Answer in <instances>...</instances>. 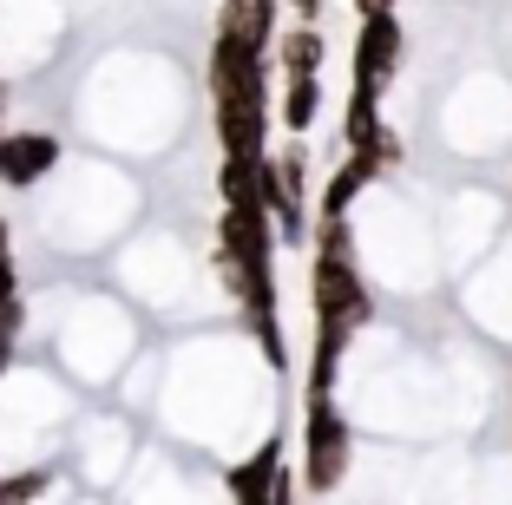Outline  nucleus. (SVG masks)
I'll return each mask as SVG.
<instances>
[{"mask_svg": "<svg viewBox=\"0 0 512 505\" xmlns=\"http://www.w3.org/2000/svg\"><path fill=\"white\" fill-rule=\"evenodd\" d=\"M348 460H355V427L335 407V394H309L302 407V486L309 499H329L348 479Z\"/></svg>", "mask_w": 512, "mask_h": 505, "instance_id": "obj_1", "label": "nucleus"}, {"mask_svg": "<svg viewBox=\"0 0 512 505\" xmlns=\"http://www.w3.org/2000/svg\"><path fill=\"white\" fill-rule=\"evenodd\" d=\"M401 53H407L401 20H394V14H368L362 33H355V86L381 99L388 79H394V66H401Z\"/></svg>", "mask_w": 512, "mask_h": 505, "instance_id": "obj_2", "label": "nucleus"}, {"mask_svg": "<svg viewBox=\"0 0 512 505\" xmlns=\"http://www.w3.org/2000/svg\"><path fill=\"white\" fill-rule=\"evenodd\" d=\"M53 164H60V138L53 132H0V184H7V191L46 184Z\"/></svg>", "mask_w": 512, "mask_h": 505, "instance_id": "obj_3", "label": "nucleus"}, {"mask_svg": "<svg viewBox=\"0 0 512 505\" xmlns=\"http://www.w3.org/2000/svg\"><path fill=\"white\" fill-rule=\"evenodd\" d=\"M217 138H224V158H270L263 138H270V99H217Z\"/></svg>", "mask_w": 512, "mask_h": 505, "instance_id": "obj_4", "label": "nucleus"}, {"mask_svg": "<svg viewBox=\"0 0 512 505\" xmlns=\"http://www.w3.org/2000/svg\"><path fill=\"white\" fill-rule=\"evenodd\" d=\"M263 92V53L243 40H211V105L217 99H256Z\"/></svg>", "mask_w": 512, "mask_h": 505, "instance_id": "obj_5", "label": "nucleus"}, {"mask_svg": "<svg viewBox=\"0 0 512 505\" xmlns=\"http://www.w3.org/2000/svg\"><path fill=\"white\" fill-rule=\"evenodd\" d=\"M276 473H283V440L256 446L250 460H237V466L224 473V492H230V505H270V492H276Z\"/></svg>", "mask_w": 512, "mask_h": 505, "instance_id": "obj_6", "label": "nucleus"}, {"mask_svg": "<svg viewBox=\"0 0 512 505\" xmlns=\"http://www.w3.org/2000/svg\"><path fill=\"white\" fill-rule=\"evenodd\" d=\"M217 33H224V40L256 46V53H270V40H276V0H224Z\"/></svg>", "mask_w": 512, "mask_h": 505, "instance_id": "obj_7", "label": "nucleus"}, {"mask_svg": "<svg viewBox=\"0 0 512 505\" xmlns=\"http://www.w3.org/2000/svg\"><path fill=\"white\" fill-rule=\"evenodd\" d=\"M224 210H270V158H224Z\"/></svg>", "mask_w": 512, "mask_h": 505, "instance_id": "obj_8", "label": "nucleus"}, {"mask_svg": "<svg viewBox=\"0 0 512 505\" xmlns=\"http://www.w3.org/2000/svg\"><path fill=\"white\" fill-rule=\"evenodd\" d=\"M375 178H381V158H375V151H348V164L329 178V191H322V217H348V210H355V197H362Z\"/></svg>", "mask_w": 512, "mask_h": 505, "instance_id": "obj_9", "label": "nucleus"}, {"mask_svg": "<svg viewBox=\"0 0 512 505\" xmlns=\"http://www.w3.org/2000/svg\"><path fill=\"white\" fill-rule=\"evenodd\" d=\"M322 60H329L322 27H283V40H276V66H283V79H316Z\"/></svg>", "mask_w": 512, "mask_h": 505, "instance_id": "obj_10", "label": "nucleus"}, {"mask_svg": "<svg viewBox=\"0 0 512 505\" xmlns=\"http://www.w3.org/2000/svg\"><path fill=\"white\" fill-rule=\"evenodd\" d=\"M381 132H388V125H381V99H375V92H362V86H355V92H348V125H342L348 151H368Z\"/></svg>", "mask_w": 512, "mask_h": 505, "instance_id": "obj_11", "label": "nucleus"}, {"mask_svg": "<svg viewBox=\"0 0 512 505\" xmlns=\"http://www.w3.org/2000/svg\"><path fill=\"white\" fill-rule=\"evenodd\" d=\"M316 112H322V86L316 79H283V132H309L316 125Z\"/></svg>", "mask_w": 512, "mask_h": 505, "instance_id": "obj_12", "label": "nucleus"}, {"mask_svg": "<svg viewBox=\"0 0 512 505\" xmlns=\"http://www.w3.org/2000/svg\"><path fill=\"white\" fill-rule=\"evenodd\" d=\"M46 486H53V479H46V466H33V473H14V479H0V505H40Z\"/></svg>", "mask_w": 512, "mask_h": 505, "instance_id": "obj_13", "label": "nucleus"}, {"mask_svg": "<svg viewBox=\"0 0 512 505\" xmlns=\"http://www.w3.org/2000/svg\"><path fill=\"white\" fill-rule=\"evenodd\" d=\"M316 256H355V237H348V217H322V230H316Z\"/></svg>", "mask_w": 512, "mask_h": 505, "instance_id": "obj_14", "label": "nucleus"}, {"mask_svg": "<svg viewBox=\"0 0 512 505\" xmlns=\"http://www.w3.org/2000/svg\"><path fill=\"white\" fill-rule=\"evenodd\" d=\"M296 499H302V486H296V473L283 466V473H276V492H270V505H296Z\"/></svg>", "mask_w": 512, "mask_h": 505, "instance_id": "obj_15", "label": "nucleus"}, {"mask_svg": "<svg viewBox=\"0 0 512 505\" xmlns=\"http://www.w3.org/2000/svg\"><path fill=\"white\" fill-rule=\"evenodd\" d=\"M289 14H296L302 27H316V20H322V0H289Z\"/></svg>", "mask_w": 512, "mask_h": 505, "instance_id": "obj_16", "label": "nucleus"}, {"mask_svg": "<svg viewBox=\"0 0 512 505\" xmlns=\"http://www.w3.org/2000/svg\"><path fill=\"white\" fill-rule=\"evenodd\" d=\"M14 368V335H7V328H0V374Z\"/></svg>", "mask_w": 512, "mask_h": 505, "instance_id": "obj_17", "label": "nucleus"}, {"mask_svg": "<svg viewBox=\"0 0 512 505\" xmlns=\"http://www.w3.org/2000/svg\"><path fill=\"white\" fill-rule=\"evenodd\" d=\"M355 7H362V20L368 14H394V0H355Z\"/></svg>", "mask_w": 512, "mask_h": 505, "instance_id": "obj_18", "label": "nucleus"}, {"mask_svg": "<svg viewBox=\"0 0 512 505\" xmlns=\"http://www.w3.org/2000/svg\"><path fill=\"white\" fill-rule=\"evenodd\" d=\"M0 256H7V217H0Z\"/></svg>", "mask_w": 512, "mask_h": 505, "instance_id": "obj_19", "label": "nucleus"}, {"mask_svg": "<svg viewBox=\"0 0 512 505\" xmlns=\"http://www.w3.org/2000/svg\"><path fill=\"white\" fill-rule=\"evenodd\" d=\"M0 99H7V92H0Z\"/></svg>", "mask_w": 512, "mask_h": 505, "instance_id": "obj_20", "label": "nucleus"}]
</instances>
